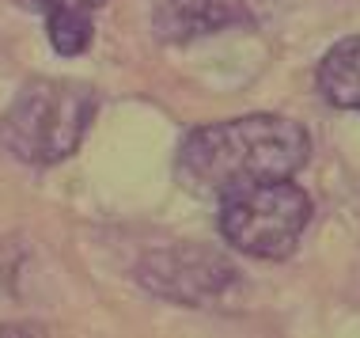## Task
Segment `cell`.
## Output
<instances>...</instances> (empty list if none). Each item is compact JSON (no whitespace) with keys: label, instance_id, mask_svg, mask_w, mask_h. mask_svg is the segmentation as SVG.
Here are the masks:
<instances>
[{"label":"cell","instance_id":"obj_2","mask_svg":"<svg viewBox=\"0 0 360 338\" xmlns=\"http://www.w3.org/2000/svg\"><path fill=\"white\" fill-rule=\"evenodd\" d=\"M99 92L80 80H31L0 114V144L19 163L50 168L80 149Z\"/></svg>","mask_w":360,"mask_h":338},{"label":"cell","instance_id":"obj_6","mask_svg":"<svg viewBox=\"0 0 360 338\" xmlns=\"http://www.w3.org/2000/svg\"><path fill=\"white\" fill-rule=\"evenodd\" d=\"M315 84L330 107L360 111V35L330 46L326 57L319 61Z\"/></svg>","mask_w":360,"mask_h":338},{"label":"cell","instance_id":"obj_4","mask_svg":"<svg viewBox=\"0 0 360 338\" xmlns=\"http://www.w3.org/2000/svg\"><path fill=\"white\" fill-rule=\"evenodd\" d=\"M137 277L148 293L163 296V301L209 308L231 293L239 274L220 251L201 244H179V247H163L144 255V263L137 266Z\"/></svg>","mask_w":360,"mask_h":338},{"label":"cell","instance_id":"obj_1","mask_svg":"<svg viewBox=\"0 0 360 338\" xmlns=\"http://www.w3.org/2000/svg\"><path fill=\"white\" fill-rule=\"evenodd\" d=\"M311 156V137L285 114H247V118L209 122L186 133L174 179L198 198H224L255 182L292 179Z\"/></svg>","mask_w":360,"mask_h":338},{"label":"cell","instance_id":"obj_5","mask_svg":"<svg viewBox=\"0 0 360 338\" xmlns=\"http://www.w3.org/2000/svg\"><path fill=\"white\" fill-rule=\"evenodd\" d=\"M281 0H155L152 31L160 42L182 46L231 27H258L277 12Z\"/></svg>","mask_w":360,"mask_h":338},{"label":"cell","instance_id":"obj_8","mask_svg":"<svg viewBox=\"0 0 360 338\" xmlns=\"http://www.w3.org/2000/svg\"><path fill=\"white\" fill-rule=\"evenodd\" d=\"M19 4H23L27 12L46 15V12H53V8H87V12H95V8L106 4V0H19Z\"/></svg>","mask_w":360,"mask_h":338},{"label":"cell","instance_id":"obj_3","mask_svg":"<svg viewBox=\"0 0 360 338\" xmlns=\"http://www.w3.org/2000/svg\"><path fill=\"white\" fill-rule=\"evenodd\" d=\"M311 194L292 179L255 182L220 198V232L228 247L262 263H285L311 225Z\"/></svg>","mask_w":360,"mask_h":338},{"label":"cell","instance_id":"obj_7","mask_svg":"<svg viewBox=\"0 0 360 338\" xmlns=\"http://www.w3.org/2000/svg\"><path fill=\"white\" fill-rule=\"evenodd\" d=\"M42 19H46V38H50V46L61 57L87 54V46L95 38V23L87 8H53Z\"/></svg>","mask_w":360,"mask_h":338}]
</instances>
